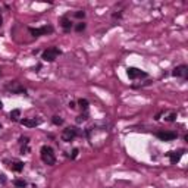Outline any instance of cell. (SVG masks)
Returning <instances> with one entry per match:
<instances>
[{
  "label": "cell",
  "instance_id": "1",
  "mask_svg": "<svg viewBox=\"0 0 188 188\" xmlns=\"http://www.w3.org/2000/svg\"><path fill=\"white\" fill-rule=\"evenodd\" d=\"M41 160L44 162L46 165H55L56 162V157H55V153H53V148L49 147V146H43L41 147Z\"/></svg>",
  "mask_w": 188,
  "mask_h": 188
},
{
  "label": "cell",
  "instance_id": "2",
  "mask_svg": "<svg viewBox=\"0 0 188 188\" xmlns=\"http://www.w3.org/2000/svg\"><path fill=\"white\" fill-rule=\"evenodd\" d=\"M59 55H60V50L57 47H50V49H47V50H44V52H43V60L53 62Z\"/></svg>",
  "mask_w": 188,
  "mask_h": 188
},
{
  "label": "cell",
  "instance_id": "3",
  "mask_svg": "<svg viewBox=\"0 0 188 188\" xmlns=\"http://www.w3.org/2000/svg\"><path fill=\"white\" fill-rule=\"evenodd\" d=\"M30 32L32 34V37H40V35H46V34L53 32V27L44 25V27H41V28H30Z\"/></svg>",
  "mask_w": 188,
  "mask_h": 188
},
{
  "label": "cell",
  "instance_id": "4",
  "mask_svg": "<svg viewBox=\"0 0 188 188\" xmlns=\"http://www.w3.org/2000/svg\"><path fill=\"white\" fill-rule=\"evenodd\" d=\"M77 128H66L63 132H62V140L63 141H66V143H69V141H72L75 137H77Z\"/></svg>",
  "mask_w": 188,
  "mask_h": 188
},
{
  "label": "cell",
  "instance_id": "5",
  "mask_svg": "<svg viewBox=\"0 0 188 188\" xmlns=\"http://www.w3.org/2000/svg\"><path fill=\"white\" fill-rule=\"evenodd\" d=\"M156 135L162 141H172V140L177 138V132H172V131H160Z\"/></svg>",
  "mask_w": 188,
  "mask_h": 188
},
{
  "label": "cell",
  "instance_id": "6",
  "mask_svg": "<svg viewBox=\"0 0 188 188\" xmlns=\"http://www.w3.org/2000/svg\"><path fill=\"white\" fill-rule=\"evenodd\" d=\"M127 73L131 80H135V78H140V77H147L146 72H141L138 68H128L127 69Z\"/></svg>",
  "mask_w": 188,
  "mask_h": 188
},
{
  "label": "cell",
  "instance_id": "7",
  "mask_svg": "<svg viewBox=\"0 0 188 188\" xmlns=\"http://www.w3.org/2000/svg\"><path fill=\"white\" fill-rule=\"evenodd\" d=\"M187 73H188V68H187L185 65H179V66H177V68L172 71L173 77H182V78H185Z\"/></svg>",
  "mask_w": 188,
  "mask_h": 188
},
{
  "label": "cell",
  "instance_id": "8",
  "mask_svg": "<svg viewBox=\"0 0 188 188\" xmlns=\"http://www.w3.org/2000/svg\"><path fill=\"white\" fill-rule=\"evenodd\" d=\"M182 154H184V150H179V152H169L168 156H169V159H170V163H172V165L178 163V162L181 160V157H182Z\"/></svg>",
  "mask_w": 188,
  "mask_h": 188
},
{
  "label": "cell",
  "instance_id": "9",
  "mask_svg": "<svg viewBox=\"0 0 188 188\" xmlns=\"http://www.w3.org/2000/svg\"><path fill=\"white\" fill-rule=\"evenodd\" d=\"M21 123L25 125V127H28V128H34V127H37V125H38L40 122L35 121V119H22Z\"/></svg>",
  "mask_w": 188,
  "mask_h": 188
},
{
  "label": "cell",
  "instance_id": "10",
  "mask_svg": "<svg viewBox=\"0 0 188 188\" xmlns=\"http://www.w3.org/2000/svg\"><path fill=\"white\" fill-rule=\"evenodd\" d=\"M62 27H63L65 31H69V30L72 28V22H71V19H69L68 16H63V18H62Z\"/></svg>",
  "mask_w": 188,
  "mask_h": 188
},
{
  "label": "cell",
  "instance_id": "11",
  "mask_svg": "<svg viewBox=\"0 0 188 188\" xmlns=\"http://www.w3.org/2000/svg\"><path fill=\"white\" fill-rule=\"evenodd\" d=\"M22 168H24V163H22V162H15V163H12V165H10V169H12V170H15V172L22 170Z\"/></svg>",
  "mask_w": 188,
  "mask_h": 188
},
{
  "label": "cell",
  "instance_id": "12",
  "mask_svg": "<svg viewBox=\"0 0 188 188\" xmlns=\"http://www.w3.org/2000/svg\"><path fill=\"white\" fill-rule=\"evenodd\" d=\"M13 184H15L16 188H25V187H27V182H25L24 179H15Z\"/></svg>",
  "mask_w": 188,
  "mask_h": 188
},
{
  "label": "cell",
  "instance_id": "13",
  "mask_svg": "<svg viewBox=\"0 0 188 188\" xmlns=\"http://www.w3.org/2000/svg\"><path fill=\"white\" fill-rule=\"evenodd\" d=\"M19 115H21V112H19L18 109H15V110H12V112H10V118H12V119H18Z\"/></svg>",
  "mask_w": 188,
  "mask_h": 188
},
{
  "label": "cell",
  "instance_id": "14",
  "mask_svg": "<svg viewBox=\"0 0 188 188\" xmlns=\"http://www.w3.org/2000/svg\"><path fill=\"white\" fill-rule=\"evenodd\" d=\"M52 121H53V123H55V125H62V123H63V119H62L60 116H53V119H52Z\"/></svg>",
  "mask_w": 188,
  "mask_h": 188
},
{
  "label": "cell",
  "instance_id": "15",
  "mask_svg": "<svg viewBox=\"0 0 188 188\" xmlns=\"http://www.w3.org/2000/svg\"><path fill=\"white\" fill-rule=\"evenodd\" d=\"M78 104H80V106H81L82 109H87V107H88V102H87L85 98H81L80 102H78Z\"/></svg>",
  "mask_w": 188,
  "mask_h": 188
},
{
  "label": "cell",
  "instance_id": "16",
  "mask_svg": "<svg viewBox=\"0 0 188 188\" xmlns=\"http://www.w3.org/2000/svg\"><path fill=\"white\" fill-rule=\"evenodd\" d=\"M75 30H77L78 32H81V31H84V30H85V24H84V22H80V24L77 25V27H75Z\"/></svg>",
  "mask_w": 188,
  "mask_h": 188
},
{
  "label": "cell",
  "instance_id": "17",
  "mask_svg": "<svg viewBox=\"0 0 188 188\" xmlns=\"http://www.w3.org/2000/svg\"><path fill=\"white\" fill-rule=\"evenodd\" d=\"M84 16H85V12H84V10H78V12H75V18L82 19Z\"/></svg>",
  "mask_w": 188,
  "mask_h": 188
},
{
  "label": "cell",
  "instance_id": "18",
  "mask_svg": "<svg viewBox=\"0 0 188 188\" xmlns=\"http://www.w3.org/2000/svg\"><path fill=\"white\" fill-rule=\"evenodd\" d=\"M77 156H78V148H73V150H72V154H71V157H72V159H75Z\"/></svg>",
  "mask_w": 188,
  "mask_h": 188
},
{
  "label": "cell",
  "instance_id": "19",
  "mask_svg": "<svg viewBox=\"0 0 188 188\" xmlns=\"http://www.w3.org/2000/svg\"><path fill=\"white\" fill-rule=\"evenodd\" d=\"M21 143L27 146L28 144V137H21Z\"/></svg>",
  "mask_w": 188,
  "mask_h": 188
},
{
  "label": "cell",
  "instance_id": "20",
  "mask_svg": "<svg viewBox=\"0 0 188 188\" xmlns=\"http://www.w3.org/2000/svg\"><path fill=\"white\" fill-rule=\"evenodd\" d=\"M175 118H177V113H170V115H169V118H168V121H169V122H172V121H175Z\"/></svg>",
  "mask_w": 188,
  "mask_h": 188
},
{
  "label": "cell",
  "instance_id": "21",
  "mask_svg": "<svg viewBox=\"0 0 188 188\" xmlns=\"http://www.w3.org/2000/svg\"><path fill=\"white\" fill-rule=\"evenodd\" d=\"M87 119V115H81V116H78V122H81V121H85Z\"/></svg>",
  "mask_w": 188,
  "mask_h": 188
},
{
  "label": "cell",
  "instance_id": "22",
  "mask_svg": "<svg viewBox=\"0 0 188 188\" xmlns=\"http://www.w3.org/2000/svg\"><path fill=\"white\" fill-rule=\"evenodd\" d=\"M69 107H71V109H73V107H75V103H73V102H71V103H69Z\"/></svg>",
  "mask_w": 188,
  "mask_h": 188
},
{
  "label": "cell",
  "instance_id": "23",
  "mask_svg": "<svg viewBox=\"0 0 188 188\" xmlns=\"http://www.w3.org/2000/svg\"><path fill=\"white\" fill-rule=\"evenodd\" d=\"M0 109H3V103L2 102H0Z\"/></svg>",
  "mask_w": 188,
  "mask_h": 188
},
{
  "label": "cell",
  "instance_id": "24",
  "mask_svg": "<svg viewBox=\"0 0 188 188\" xmlns=\"http://www.w3.org/2000/svg\"><path fill=\"white\" fill-rule=\"evenodd\" d=\"M0 25H2V18H0Z\"/></svg>",
  "mask_w": 188,
  "mask_h": 188
},
{
  "label": "cell",
  "instance_id": "25",
  "mask_svg": "<svg viewBox=\"0 0 188 188\" xmlns=\"http://www.w3.org/2000/svg\"><path fill=\"white\" fill-rule=\"evenodd\" d=\"M0 128H2V123H0Z\"/></svg>",
  "mask_w": 188,
  "mask_h": 188
}]
</instances>
